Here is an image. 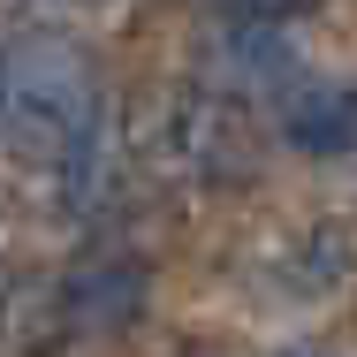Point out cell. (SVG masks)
Wrapping results in <instances>:
<instances>
[{"instance_id":"cell-1","label":"cell","mask_w":357,"mask_h":357,"mask_svg":"<svg viewBox=\"0 0 357 357\" xmlns=\"http://www.w3.org/2000/svg\"><path fill=\"white\" fill-rule=\"evenodd\" d=\"M99 130V84L61 38H31L0 69V137L31 167H76Z\"/></svg>"},{"instance_id":"cell-2","label":"cell","mask_w":357,"mask_h":357,"mask_svg":"<svg viewBox=\"0 0 357 357\" xmlns=\"http://www.w3.org/2000/svg\"><path fill=\"white\" fill-rule=\"evenodd\" d=\"M282 137L304 144V152H342L357 144V91L350 84H312V91H296L282 114Z\"/></svg>"},{"instance_id":"cell-3","label":"cell","mask_w":357,"mask_h":357,"mask_svg":"<svg viewBox=\"0 0 357 357\" xmlns=\"http://www.w3.org/2000/svg\"><path fill=\"white\" fill-rule=\"evenodd\" d=\"M289 357H327V350H289Z\"/></svg>"}]
</instances>
